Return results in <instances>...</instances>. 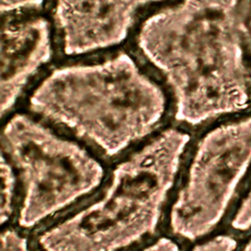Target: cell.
Masks as SVG:
<instances>
[{"label": "cell", "mask_w": 251, "mask_h": 251, "mask_svg": "<svg viewBox=\"0 0 251 251\" xmlns=\"http://www.w3.org/2000/svg\"><path fill=\"white\" fill-rule=\"evenodd\" d=\"M131 42L167 88L177 123L203 127L251 108L238 0H171L138 22Z\"/></svg>", "instance_id": "6da1fadb"}, {"label": "cell", "mask_w": 251, "mask_h": 251, "mask_svg": "<svg viewBox=\"0 0 251 251\" xmlns=\"http://www.w3.org/2000/svg\"><path fill=\"white\" fill-rule=\"evenodd\" d=\"M27 112L114 157L154 135L172 107L131 48L53 64L25 95Z\"/></svg>", "instance_id": "7a4b0ae2"}, {"label": "cell", "mask_w": 251, "mask_h": 251, "mask_svg": "<svg viewBox=\"0 0 251 251\" xmlns=\"http://www.w3.org/2000/svg\"><path fill=\"white\" fill-rule=\"evenodd\" d=\"M191 142L189 131H157L116 165L100 198L42 230L41 251H122L155 233Z\"/></svg>", "instance_id": "3957f363"}, {"label": "cell", "mask_w": 251, "mask_h": 251, "mask_svg": "<svg viewBox=\"0 0 251 251\" xmlns=\"http://www.w3.org/2000/svg\"><path fill=\"white\" fill-rule=\"evenodd\" d=\"M1 146L20 180L17 221L23 228H32L83 198L105 176L101 162L77 139L27 111L8 115Z\"/></svg>", "instance_id": "277c9868"}, {"label": "cell", "mask_w": 251, "mask_h": 251, "mask_svg": "<svg viewBox=\"0 0 251 251\" xmlns=\"http://www.w3.org/2000/svg\"><path fill=\"white\" fill-rule=\"evenodd\" d=\"M250 174L251 108L203 126L170 209L171 231L191 241L215 234Z\"/></svg>", "instance_id": "5b68a950"}, {"label": "cell", "mask_w": 251, "mask_h": 251, "mask_svg": "<svg viewBox=\"0 0 251 251\" xmlns=\"http://www.w3.org/2000/svg\"><path fill=\"white\" fill-rule=\"evenodd\" d=\"M171 0H49L59 49L67 60L104 55L131 39L138 22Z\"/></svg>", "instance_id": "8992f818"}, {"label": "cell", "mask_w": 251, "mask_h": 251, "mask_svg": "<svg viewBox=\"0 0 251 251\" xmlns=\"http://www.w3.org/2000/svg\"><path fill=\"white\" fill-rule=\"evenodd\" d=\"M59 54L46 11L2 16L1 114L10 115Z\"/></svg>", "instance_id": "52a82bcc"}, {"label": "cell", "mask_w": 251, "mask_h": 251, "mask_svg": "<svg viewBox=\"0 0 251 251\" xmlns=\"http://www.w3.org/2000/svg\"><path fill=\"white\" fill-rule=\"evenodd\" d=\"M225 226L226 231L238 238L251 230V174L243 185Z\"/></svg>", "instance_id": "ba28073f"}, {"label": "cell", "mask_w": 251, "mask_h": 251, "mask_svg": "<svg viewBox=\"0 0 251 251\" xmlns=\"http://www.w3.org/2000/svg\"><path fill=\"white\" fill-rule=\"evenodd\" d=\"M1 224L4 226L15 214L16 205L21 196V186L18 175L12 164L4 157L1 158Z\"/></svg>", "instance_id": "9c48e42d"}, {"label": "cell", "mask_w": 251, "mask_h": 251, "mask_svg": "<svg viewBox=\"0 0 251 251\" xmlns=\"http://www.w3.org/2000/svg\"><path fill=\"white\" fill-rule=\"evenodd\" d=\"M238 240L236 236L225 230L200 240L190 251H235Z\"/></svg>", "instance_id": "30bf717a"}, {"label": "cell", "mask_w": 251, "mask_h": 251, "mask_svg": "<svg viewBox=\"0 0 251 251\" xmlns=\"http://www.w3.org/2000/svg\"><path fill=\"white\" fill-rule=\"evenodd\" d=\"M238 17L246 59L251 75V0H238Z\"/></svg>", "instance_id": "8fae6325"}, {"label": "cell", "mask_w": 251, "mask_h": 251, "mask_svg": "<svg viewBox=\"0 0 251 251\" xmlns=\"http://www.w3.org/2000/svg\"><path fill=\"white\" fill-rule=\"evenodd\" d=\"M49 0H1V14L14 15L46 11Z\"/></svg>", "instance_id": "7c38bea8"}, {"label": "cell", "mask_w": 251, "mask_h": 251, "mask_svg": "<svg viewBox=\"0 0 251 251\" xmlns=\"http://www.w3.org/2000/svg\"><path fill=\"white\" fill-rule=\"evenodd\" d=\"M1 251H31L26 239L17 230L7 228L1 235Z\"/></svg>", "instance_id": "4fadbf2b"}, {"label": "cell", "mask_w": 251, "mask_h": 251, "mask_svg": "<svg viewBox=\"0 0 251 251\" xmlns=\"http://www.w3.org/2000/svg\"><path fill=\"white\" fill-rule=\"evenodd\" d=\"M235 251H251V230L239 238Z\"/></svg>", "instance_id": "5bb4252c"}]
</instances>
